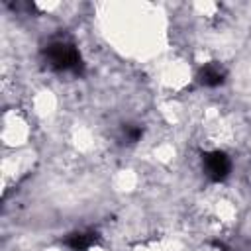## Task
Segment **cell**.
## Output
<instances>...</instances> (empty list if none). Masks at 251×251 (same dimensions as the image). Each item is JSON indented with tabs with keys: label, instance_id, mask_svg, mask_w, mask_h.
<instances>
[{
	"label": "cell",
	"instance_id": "1",
	"mask_svg": "<svg viewBox=\"0 0 251 251\" xmlns=\"http://www.w3.org/2000/svg\"><path fill=\"white\" fill-rule=\"evenodd\" d=\"M45 57H47V63L57 69V71H73V73H78L80 67H82V61H80V55L76 51L75 45L67 43V41H55L47 47L45 51Z\"/></svg>",
	"mask_w": 251,
	"mask_h": 251
},
{
	"label": "cell",
	"instance_id": "2",
	"mask_svg": "<svg viewBox=\"0 0 251 251\" xmlns=\"http://www.w3.org/2000/svg\"><path fill=\"white\" fill-rule=\"evenodd\" d=\"M202 165H204L206 175H208L212 180H224V178L229 175V169H231V163H229L227 155L222 153V151L206 153L204 159H202Z\"/></svg>",
	"mask_w": 251,
	"mask_h": 251
},
{
	"label": "cell",
	"instance_id": "3",
	"mask_svg": "<svg viewBox=\"0 0 251 251\" xmlns=\"http://www.w3.org/2000/svg\"><path fill=\"white\" fill-rule=\"evenodd\" d=\"M94 241H96V233H92V231H76V233H73V235L67 239V245H69L73 251H84V249H88Z\"/></svg>",
	"mask_w": 251,
	"mask_h": 251
},
{
	"label": "cell",
	"instance_id": "4",
	"mask_svg": "<svg viewBox=\"0 0 251 251\" xmlns=\"http://www.w3.org/2000/svg\"><path fill=\"white\" fill-rule=\"evenodd\" d=\"M224 80V71L218 65H206L200 71V82L206 86H218Z\"/></svg>",
	"mask_w": 251,
	"mask_h": 251
},
{
	"label": "cell",
	"instance_id": "5",
	"mask_svg": "<svg viewBox=\"0 0 251 251\" xmlns=\"http://www.w3.org/2000/svg\"><path fill=\"white\" fill-rule=\"evenodd\" d=\"M124 133H126V139H127V141H137V139L141 137V129H139V127H133V126H127V127L124 129Z\"/></svg>",
	"mask_w": 251,
	"mask_h": 251
}]
</instances>
